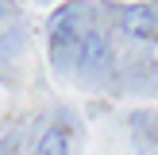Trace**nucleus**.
<instances>
[{
  "instance_id": "obj_1",
  "label": "nucleus",
  "mask_w": 158,
  "mask_h": 155,
  "mask_svg": "<svg viewBox=\"0 0 158 155\" xmlns=\"http://www.w3.org/2000/svg\"><path fill=\"white\" fill-rule=\"evenodd\" d=\"M89 12H93V8L85 4V0H73V4L54 8L50 20H46V51H50V66L58 70V74L73 66L77 46H81V35L93 27Z\"/></svg>"
},
{
  "instance_id": "obj_2",
  "label": "nucleus",
  "mask_w": 158,
  "mask_h": 155,
  "mask_svg": "<svg viewBox=\"0 0 158 155\" xmlns=\"http://www.w3.org/2000/svg\"><path fill=\"white\" fill-rule=\"evenodd\" d=\"M108 66H112V46H108V39L100 35L97 27H89L81 35V46H77V58H73V70L77 78H104Z\"/></svg>"
},
{
  "instance_id": "obj_3",
  "label": "nucleus",
  "mask_w": 158,
  "mask_h": 155,
  "mask_svg": "<svg viewBox=\"0 0 158 155\" xmlns=\"http://www.w3.org/2000/svg\"><path fill=\"white\" fill-rule=\"evenodd\" d=\"M116 27L123 35L139 39V43H158V0H143V4H123L116 12Z\"/></svg>"
},
{
  "instance_id": "obj_4",
  "label": "nucleus",
  "mask_w": 158,
  "mask_h": 155,
  "mask_svg": "<svg viewBox=\"0 0 158 155\" xmlns=\"http://www.w3.org/2000/svg\"><path fill=\"white\" fill-rule=\"evenodd\" d=\"M69 144H73V132L66 124H50L35 140V155H69Z\"/></svg>"
},
{
  "instance_id": "obj_5",
  "label": "nucleus",
  "mask_w": 158,
  "mask_h": 155,
  "mask_svg": "<svg viewBox=\"0 0 158 155\" xmlns=\"http://www.w3.org/2000/svg\"><path fill=\"white\" fill-rule=\"evenodd\" d=\"M8 27V0H0V31Z\"/></svg>"
}]
</instances>
